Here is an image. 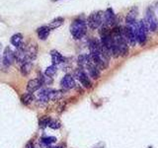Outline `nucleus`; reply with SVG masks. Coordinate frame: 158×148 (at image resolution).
Returning <instances> with one entry per match:
<instances>
[{
  "label": "nucleus",
  "mask_w": 158,
  "mask_h": 148,
  "mask_svg": "<svg viewBox=\"0 0 158 148\" xmlns=\"http://www.w3.org/2000/svg\"><path fill=\"white\" fill-rule=\"evenodd\" d=\"M133 32H135V36L136 43H138L140 46H143L146 42V31H147V24L144 20H141L140 22H135L132 25Z\"/></svg>",
  "instance_id": "1"
},
{
  "label": "nucleus",
  "mask_w": 158,
  "mask_h": 148,
  "mask_svg": "<svg viewBox=\"0 0 158 148\" xmlns=\"http://www.w3.org/2000/svg\"><path fill=\"white\" fill-rule=\"evenodd\" d=\"M87 24L82 19H76L70 25V33L75 39H80L86 35Z\"/></svg>",
  "instance_id": "2"
},
{
  "label": "nucleus",
  "mask_w": 158,
  "mask_h": 148,
  "mask_svg": "<svg viewBox=\"0 0 158 148\" xmlns=\"http://www.w3.org/2000/svg\"><path fill=\"white\" fill-rule=\"evenodd\" d=\"M104 21V13L102 12H94L87 19L88 27L92 30H96L103 24Z\"/></svg>",
  "instance_id": "3"
},
{
  "label": "nucleus",
  "mask_w": 158,
  "mask_h": 148,
  "mask_svg": "<svg viewBox=\"0 0 158 148\" xmlns=\"http://www.w3.org/2000/svg\"><path fill=\"white\" fill-rule=\"evenodd\" d=\"M121 31L122 35L125 41L127 42V44H130L131 47H135V44L136 43V39L135 36V32H133V29L131 25H127L126 27L122 28L121 27Z\"/></svg>",
  "instance_id": "4"
},
{
  "label": "nucleus",
  "mask_w": 158,
  "mask_h": 148,
  "mask_svg": "<svg viewBox=\"0 0 158 148\" xmlns=\"http://www.w3.org/2000/svg\"><path fill=\"white\" fill-rule=\"evenodd\" d=\"M144 21L147 24V27L148 29L150 30L152 32H155L157 28H158V22H157V19L154 12L152 11L151 8H148L146 10V15H145V20Z\"/></svg>",
  "instance_id": "5"
},
{
  "label": "nucleus",
  "mask_w": 158,
  "mask_h": 148,
  "mask_svg": "<svg viewBox=\"0 0 158 148\" xmlns=\"http://www.w3.org/2000/svg\"><path fill=\"white\" fill-rule=\"evenodd\" d=\"M75 77L79 80V82L81 83V85L86 88V89H90L92 87V83L89 76L87 75V73L83 70L82 68H78L75 71Z\"/></svg>",
  "instance_id": "6"
},
{
  "label": "nucleus",
  "mask_w": 158,
  "mask_h": 148,
  "mask_svg": "<svg viewBox=\"0 0 158 148\" xmlns=\"http://www.w3.org/2000/svg\"><path fill=\"white\" fill-rule=\"evenodd\" d=\"M15 61V56H14V51H12L10 47H5L4 51H3V58H2V64L5 67H9L11 66L13 62Z\"/></svg>",
  "instance_id": "7"
},
{
  "label": "nucleus",
  "mask_w": 158,
  "mask_h": 148,
  "mask_svg": "<svg viewBox=\"0 0 158 148\" xmlns=\"http://www.w3.org/2000/svg\"><path fill=\"white\" fill-rule=\"evenodd\" d=\"M104 25L107 27H113L116 25V14L112 8H108L104 13Z\"/></svg>",
  "instance_id": "8"
},
{
  "label": "nucleus",
  "mask_w": 158,
  "mask_h": 148,
  "mask_svg": "<svg viewBox=\"0 0 158 148\" xmlns=\"http://www.w3.org/2000/svg\"><path fill=\"white\" fill-rule=\"evenodd\" d=\"M26 47H21L20 48H17V51L14 52V56H15V61L18 62L20 65H22L23 63L27 62V61H31L29 60L28 57H27V54H26V51H25Z\"/></svg>",
  "instance_id": "9"
},
{
  "label": "nucleus",
  "mask_w": 158,
  "mask_h": 148,
  "mask_svg": "<svg viewBox=\"0 0 158 148\" xmlns=\"http://www.w3.org/2000/svg\"><path fill=\"white\" fill-rule=\"evenodd\" d=\"M60 86L63 90H70V89L75 87V81L74 78L70 75V74H66L64 75L63 78L60 81Z\"/></svg>",
  "instance_id": "10"
},
{
  "label": "nucleus",
  "mask_w": 158,
  "mask_h": 148,
  "mask_svg": "<svg viewBox=\"0 0 158 148\" xmlns=\"http://www.w3.org/2000/svg\"><path fill=\"white\" fill-rule=\"evenodd\" d=\"M44 85L41 78H35L30 80L27 84V91L30 93H34L38 91L40 88H42V86Z\"/></svg>",
  "instance_id": "11"
},
{
  "label": "nucleus",
  "mask_w": 158,
  "mask_h": 148,
  "mask_svg": "<svg viewBox=\"0 0 158 148\" xmlns=\"http://www.w3.org/2000/svg\"><path fill=\"white\" fill-rule=\"evenodd\" d=\"M87 70H88V73H89V75H90V77H92L93 79H99L100 78V75H101V72H100V69H99L95 64H94L92 61H91V59H90V61H89V63L87 64Z\"/></svg>",
  "instance_id": "12"
},
{
  "label": "nucleus",
  "mask_w": 158,
  "mask_h": 148,
  "mask_svg": "<svg viewBox=\"0 0 158 148\" xmlns=\"http://www.w3.org/2000/svg\"><path fill=\"white\" fill-rule=\"evenodd\" d=\"M25 51H26V54H27L28 59L32 61V60H34V59H36V57L38 56V44H36V43L30 44L29 47H26Z\"/></svg>",
  "instance_id": "13"
},
{
  "label": "nucleus",
  "mask_w": 158,
  "mask_h": 148,
  "mask_svg": "<svg viewBox=\"0 0 158 148\" xmlns=\"http://www.w3.org/2000/svg\"><path fill=\"white\" fill-rule=\"evenodd\" d=\"M138 14V9L137 7H132L130 12L127 13V17H126V23L127 25H132L133 23L136 22V17Z\"/></svg>",
  "instance_id": "14"
},
{
  "label": "nucleus",
  "mask_w": 158,
  "mask_h": 148,
  "mask_svg": "<svg viewBox=\"0 0 158 148\" xmlns=\"http://www.w3.org/2000/svg\"><path fill=\"white\" fill-rule=\"evenodd\" d=\"M49 33H51V29H49L48 26H42L37 30L38 37L42 41H44V39H48V37L49 36Z\"/></svg>",
  "instance_id": "15"
},
{
  "label": "nucleus",
  "mask_w": 158,
  "mask_h": 148,
  "mask_svg": "<svg viewBox=\"0 0 158 148\" xmlns=\"http://www.w3.org/2000/svg\"><path fill=\"white\" fill-rule=\"evenodd\" d=\"M51 56H52V64H54V65H58V64L64 62V57L62 56V54L60 52H58L57 51H54V49L52 51Z\"/></svg>",
  "instance_id": "16"
},
{
  "label": "nucleus",
  "mask_w": 158,
  "mask_h": 148,
  "mask_svg": "<svg viewBox=\"0 0 158 148\" xmlns=\"http://www.w3.org/2000/svg\"><path fill=\"white\" fill-rule=\"evenodd\" d=\"M11 43L13 44L15 47H17V48H20L21 47H23L24 43H23V36H22V34H15V35H13L12 38H11Z\"/></svg>",
  "instance_id": "17"
},
{
  "label": "nucleus",
  "mask_w": 158,
  "mask_h": 148,
  "mask_svg": "<svg viewBox=\"0 0 158 148\" xmlns=\"http://www.w3.org/2000/svg\"><path fill=\"white\" fill-rule=\"evenodd\" d=\"M34 101H35V96L33 93H30V92L24 93L21 96V102L25 106H29L30 104H32Z\"/></svg>",
  "instance_id": "18"
},
{
  "label": "nucleus",
  "mask_w": 158,
  "mask_h": 148,
  "mask_svg": "<svg viewBox=\"0 0 158 148\" xmlns=\"http://www.w3.org/2000/svg\"><path fill=\"white\" fill-rule=\"evenodd\" d=\"M32 68H33V62L32 61H27L23 63L21 67H20V71H21V74L23 76H27L29 75L30 73L32 71Z\"/></svg>",
  "instance_id": "19"
},
{
  "label": "nucleus",
  "mask_w": 158,
  "mask_h": 148,
  "mask_svg": "<svg viewBox=\"0 0 158 148\" xmlns=\"http://www.w3.org/2000/svg\"><path fill=\"white\" fill-rule=\"evenodd\" d=\"M90 61V56L89 54H81L78 56V65L80 68H84L87 66V64Z\"/></svg>",
  "instance_id": "20"
},
{
  "label": "nucleus",
  "mask_w": 158,
  "mask_h": 148,
  "mask_svg": "<svg viewBox=\"0 0 158 148\" xmlns=\"http://www.w3.org/2000/svg\"><path fill=\"white\" fill-rule=\"evenodd\" d=\"M62 95H63L62 91L51 90L48 93V99H49V101H58L59 99H61Z\"/></svg>",
  "instance_id": "21"
},
{
  "label": "nucleus",
  "mask_w": 158,
  "mask_h": 148,
  "mask_svg": "<svg viewBox=\"0 0 158 148\" xmlns=\"http://www.w3.org/2000/svg\"><path fill=\"white\" fill-rule=\"evenodd\" d=\"M63 22H64V19L62 17H57L56 19H53L52 21L48 24V27H49V29H51V30L56 29L58 27H60L61 25L63 24Z\"/></svg>",
  "instance_id": "22"
},
{
  "label": "nucleus",
  "mask_w": 158,
  "mask_h": 148,
  "mask_svg": "<svg viewBox=\"0 0 158 148\" xmlns=\"http://www.w3.org/2000/svg\"><path fill=\"white\" fill-rule=\"evenodd\" d=\"M51 121H52L51 117L44 116V117H42L41 118H40V121H39V126L41 127V128H46V127H48Z\"/></svg>",
  "instance_id": "23"
},
{
  "label": "nucleus",
  "mask_w": 158,
  "mask_h": 148,
  "mask_svg": "<svg viewBox=\"0 0 158 148\" xmlns=\"http://www.w3.org/2000/svg\"><path fill=\"white\" fill-rule=\"evenodd\" d=\"M57 71V66L54 65V64H52V65H49L46 71H44V75L48 76V77H52L56 75V73Z\"/></svg>",
  "instance_id": "24"
},
{
  "label": "nucleus",
  "mask_w": 158,
  "mask_h": 148,
  "mask_svg": "<svg viewBox=\"0 0 158 148\" xmlns=\"http://www.w3.org/2000/svg\"><path fill=\"white\" fill-rule=\"evenodd\" d=\"M56 141V137H54V136H44L41 138V143H43V144L46 146L52 145V143H54Z\"/></svg>",
  "instance_id": "25"
},
{
  "label": "nucleus",
  "mask_w": 158,
  "mask_h": 148,
  "mask_svg": "<svg viewBox=\"0 0 158 148\" xmlns=\"http://www.w3.org/2000/svg\"><path fill=\"white\" fill-rule=\"evenodd\" d=\"M40 78H41V80H42L44 85H51V84H52V77H48L46 75H44V76L42 75Z\"/></svg>",
  "instance_id": "26"
},
{
  "label": "nucleus",
  "mask_w": 158,
  "mask_h": 148,
  "mask_svg": "<svg viewBox=\"0 0 158 148\" xmlns=\"http://www.w3.org/2000/svg\"><path fill=\"white\" fill-rule=\"evenodd\" d=\"M51 128H52V130H58L59 127L61 126V123H60V121H52H52H51V123H49V125H48Z\"/></svg>",
  "instance_id": "27"
},
{
  "label": "nucleus",
  "mask_w": 158,
  "mask_h": 148,
  "mask_svg": "<svg viewBox=\"0 0 158 148\" xmlns=\"http://www.w3.org/2000/svg\"><path fill=\"white\" fill-rule=\"evenodd\" d=\"M25 148H35V144H34V142L33 141H29L26 146H25Z\"/></svg>",
  "instance_id": "28"
},
{
  "label": "nucleus",
  "mask_w": 158,
  "mask_h": 148,
  "mask_svg": "<svg viewBox=\"0 0 158 148\" xmlns=\"http://www.w3.org/2000/svg\"><path fill=\"white\" fill-rule=\"evenodd\" d=\"M48 148H63L62 146H52V145H49L48 146Z\"/></svg>",
  "instance_id": "29"
},
{
  "label": "nucleus",
  "mask_w": 158,
  "mask_h": 148,
  "mask_svg": "<svg viewBox=\"0 0 158 148\" xmlns=\"http://www.w3.org/2000/svg\"><path fill=\"white\" fill-rule=\"evenodd\" d=\"M53 1H58V0H53Z\"/></svg>",
  "instance_id": "30"
}]
</instances>
